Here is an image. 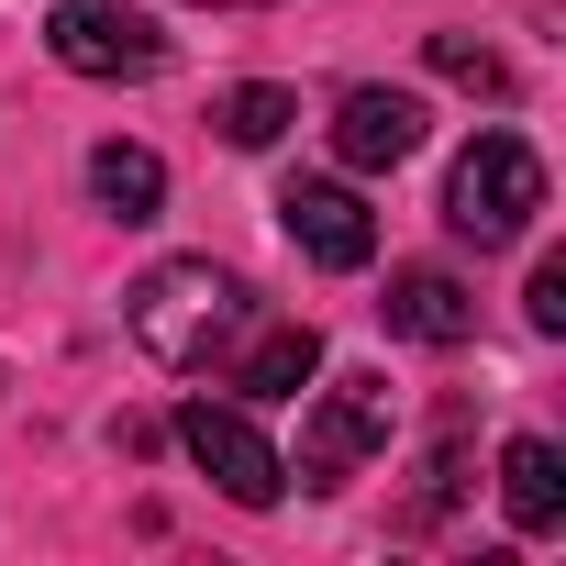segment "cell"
Instances as JSON below:
<instances>
[{
    "label": "cell",
    "mask_w": 566,
    "mask_h": 566,
    "mask_svg": "<svg viewBox=\"0 0 566 566\" xmlns=\"http://www.w3.org/2000/svg\"><path fill=\"white\" fill-rule=\"evenodd\" d=\"M123 323H134V345L156 367L200 378V367H222L255 334V290H244L233 266H211V255H167V266H145L134 290H123Z\"/></svg>",
    "instance_id": "6da1fadb"
},
{
    "label": "cell",
    "mask_w": 566,
    "mask_h": 566,
    "mask_svg": "<svg viewBox=\"0 0 566 566\" xmlns=\"http://www.w3.org/2000/svg\"><path fill=\"white\" fill-rule=\"evenodd\" d=\"M533 211H544V156H533L522 134H478V145L444 167V222H455L478 255H489V244H522Z\"/></svg>",
    "instance_id": "7a4b0ae2"
},
{
    "label": "cell",
    "mask_w": 566,
    "mask_h": 566,
    "mask_svg": "<svg viewBox=\"0 0 566 566\" xmlns=\"http://www.w3.org/2000/svg\"><path fill=\"white\" fill-rule=\"evenodd\" d=\"M389 422H400V400H389V378L378 367H356V378H334L323 400H312V422H301V489H345L367 455H389Z\"/></svg>",
    "instance_id": "3957f363"
},
{
    "label": "cell",
    "mask_w": 566,
    "mask_h": 566,
    "mask_svg": "<svg viewBox=\"0 0 566 566\" xmlns=\"http://www.w3.org/2000/svg\"><path fill=\"white\" fill-rule=\"evenodd\" d=\"M178 444H189V467H200L233 511H277V500H290V455H277L233 400H189V411H178Z\"/></svg>",
    "instance_id": "277c9868"
},
{
    "label": "cell",
    "mask_w": 566,
    "mask_h": 566,
    "mask_svg": "<svg viewBox=\"0 0 566 566\" xmlns=\"http://www.w3.org/2000/svg\"><path fill=\"white\" fill-rule=\"evenodd\" d=\"M45 45H56L67 78H156L167 67V34H156V12H134V0H56Z\"/></svg>",
    "instance_id": "5b68a950"
},
{
    "label": "cell",
    "mask_w": 566,
    "mask_h": 566,
    "mask_svg": "<svg viewBox=\"0 0 566 566\" xmlns=\"http://www.w3.org/2000/svg\"><path fill=\"white\" fill-rule=\"evenodd\" d=\"M277 222H290V244H301L312 266H334V277H356V266L378 255V211H367L345 178H290V189H277Z\"/></svg>",
    "instance_id": "8992f818"
},
{
    "label": "cell",
    "mask_w": 566,
    "mask_h": 566,
    "mask_svg": "<svg viewBox=\"0 0 566 566\" xmlns=\"http://www.w3.org/2000/svg\"><path fill=\"white\" fill-rule=\"evenodd\" d=\"M378 312H389L400 345H467V334H478V290H467L455 266H400Z\"/></svg>",
    "instance_id": "52a82bcc"
},
{
    "label": "cell",
    "mask_w": 566,
    "mask_h": 566,
    "mask_svg": "<svg viewBox=\"0 0 566 566\" xmlns=\"http://www.w3.org/2000/svg\"><path fill=\"white\" fill-rule=\"evenodd\" d=\"M422 145V101L411 90H345L334 101V156L345 167H400Z\"/></svg>",
    "instance_id": "ba28073f"
},
{
    "label": "cell",
    "mask_w": 566,
    "mask_h": 566,
    "mask_svg": "<svg viewBox=\"0 0 566 566\" xmlns=\"http://www.w3.org/2000/svg\"><path fill=\"white\" fill-rule=\"evenodd\" d=\"M500 511H511V533H555L566 522V455L544 433H511L500 444Z\"/></svg>",
    "instance_id": "9c48e42d"
},
{
    "label": "cell",
    "mask_w": 566,
    "mask_h": 566,
    "mask_svg": "<svg viewBox=\"0 0 566 566\" xmlns=\"http://www.w3.org/2000/svg\"><path fill=\"white\" fill-rule=\"evenodd\" d=\"M312 378H323V334H312V323H266V334L233 356V389H244V400H301Z\"/></svg>",
    "instance_id": "30bf717a"
},
{
    "label": "cell",
    "mask_w": 566,
    "mask_h": 566,
    "mask_svg": "<svg viewBox=\"0 0 566 566\" xmlns=\"http://www.w3.org/2000/svg\"><path fill=\"white\" fill-rule=\"evenodd\" d=\"M90 200H101L112 222H156V211H167L156 145H90Z\"/></svg>",
    "instance_id": "8fae6325"
},
{
    "label": "cell",
    "mask_w": 566,
    "mask_h": 566,
    "mask_svg": "<svg viewBox=\"0 0 566 566\" xmlns=\"http://www.w3.org/2000/svg\"><path fill=\"white\" fill-rule=\"evenodd\" d=\"M290 123H301V101H290V90H266V78H244V90H222V101H211V134H222V145H244V156H266Z\"/></svg>",
    "instance_id": "7c38bea8"
},
{
    "label": "cell",
    "mask_w": 566,
    "mask_h": 566,
    "mask_svg": "<svg viewBox=\"0 0 566 566\" xmlns=\"http://www.w3.org/2000/svg\"><path fill=\"white\" fill-rule=\"evenodd\" d=\"M422 56H433V78H455V90H478V101H500V90H511V67H500L478 34H433Z\"/></svg>",
    "instance_id": "4fadbf2b"
},
{
    "label": "cell",
    "mask_w": 566,
    "mask_h": 566,
    "mask_svg": "<svg viewBox=\"0 0 566 566\" xmlns=\"http://www.w3.org/2000/svg\"><path fill=\"white\" fill-rule=\"evenodd\" d=\"M522 312H533V334H566V255H544V266H533Z\"/></svg>",
    "instance_id": "5bb4252c"
},
{
    "label": "cell",
    "mask_w": 566,
    "mask_h": 566,
    "mask_svg": "<svg viewBox=\"0 0 566 566\" xmlns=\"http://www.w3.org/2000/svg\"><path fill=\"white\" fill-rule=\"evenodd\" d=\"M200 12H266V0H200Z\"/></svg>",
    "instance_id": "9a60e30c"
}]
</instances>
